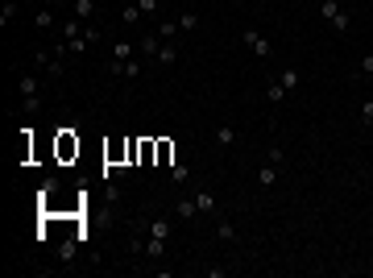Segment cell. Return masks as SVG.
<instances>
[{
  "instance_id": "cell-4",
  "label": "cell",
  "mask_w": 373,
  "mask_h": 278,
  "mask_svg": "<svg viewBox=\"0 0 373 278\" xmlns=\"http://www.w3.org/2000/svg\"><path fill=\"white\" fill-rule=\"evenodd\" d=\"M195 212H199V204H195V200H179V216L183 220H191Z\"/></svg>"
},
{
  "instance_id": "cell-2",
  "label": "cell",
  "mask_w": 373,
  "mask_h": 278,
  "mask_svg": "<svg viewBox=\"0 0 373 278\" xmlns=\"http://www.w3.org/2000/svg\"><path fill=\"white\" fill-rule=\"evenodd\" d=\"M245 42H249V46H253V50H257V54H261V59H265V54H270V42H265V38H261V33H257V29H249V33H245Z\"/></svg>"
},
{
  "instance_id": "cell-11",
  "label": "cell",
  "mask_w": 373,
  "mask_h": 278,
  "mask_svg": "<svg viewBox=\"0 0 373 278\" xmlns=\"http://www.w3.org/2000/svg\"><path fill=\"white\" fill-rule=\"evenodd\" d=\"M361 71H365V75H373V54H365V59H361Z\"/></svg>"
},
{
  "instance_id": "cell-7",
  "label": "cell",
  "mask_w": 373,
  "mask_h": 278,
  "mask_svg": "<svg viewBox=\"0 0 373 278\" xmlns=\"http://www.w3.org/2000/svg\"><path fill=\"white\" fill-rule=\"evenodd\" d=\"M121 71L129 75V79H137V75H141V63H121Z\"/></svg>"
},
{
  "instance_id": "cell-3",
  "label": "cell",
  "mask_w": 373,
  "mask_h": 278,
  "mask_svg": "<svg viewBox=\"0 0 373 278\" xmlns=\"http://www.w3.org/2000/svg\"><path fill=\"white\" fill-rule=\"evenodd\" d=\"M145 233L154 237V241H166V237H170V224H166V220H154V224H149Z\"/></svg>"
},
{
  "instance_id": "cell-6",
  "label": "cell",
  "mask_w": 373,
  "mask_h": 278,
  "mask_svg": "<svg viewBox=\"0 0 373 278\" xmlns=\"http://www.w3.org/2000/svg\"><path fill=\"white\" fill-rule=\"evenodd\" d=\"M232 137H237V133H232L228 125H220V129H216V141H220V145H232Z\"/></svg>"
},
{
  "instance_id": "cell-5",
  "label": "cell",
  "mask_w": 373,
  "mask_h": 278,
  "mask_svg": "<svg viewBox=\"0 0 373 278\" xmlns=\"http://www.w3.org/2000/svg\"><path fill=\"white\" fill-rule=\"evenodd\" d=\"M195 204H199V212H212V208H216V200H212L207 191H199V195H195Z\"/></svg>"
},
{
  "instance_id": "cell-8",
  "label": "cell",
  "mask_w": 373,
  "mask_h": 278,
  "mask_svg": "<svg viewBox=\"0 0 373 278\" xmlns=\"http://www.w3.org/2000/svg\"><path fill=\"white\" fill-rule=\"evenodd\" d=\"M75 13L79 17H91V0H75Z\"/></svg>"
},
{
  "instance_id": "cell-10",
  "label": "cell",
  "mask_w": 373,
  "mask_h": 278,
  "mask_svg": "<svg viewBox=\"0 0 373 278\" xmlns=\"http://www.w3.org/2000/svg\"><path fill=\"white\" fill-rule=\"evenodd\" d=\"M137 8H141V13H154V8H158V0H137Z\"/></svg>"
},
{
  "instance_id": "cell-9",
  "label": "cell",
  "mask_w": 373,
  "mask_h": 278,
  "mask_svg": "<svg viewBox=\"0 0 373 278\" xmlns=\"http://www.w3.org/2000/svg\"><path fill=\"white\" fill-rule=\"evenodd\" d=\"M216 237H220V241H232L237 233H232V224H220V228H216Z\"/></svg>"
},
{
  "instance_id": "cell-1",
  "label": "cell",
  "mask_w": 373,
  "mask_h": 278,
  "mask_svg": "<svg viewBox=\"0 0 373 278\" xmlns=\"http://www.w3.org/2000/svg\"><path fill=\"white\" fill-rule=\"evenodd\" d=\"M21 96H25V104H29V108L38 104V79H33V75H25V79H21Z\"/></svg>"
}]
</instances>
